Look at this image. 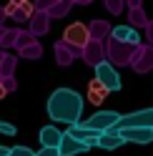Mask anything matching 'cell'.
<instances>
[{"label":"cell","instance_id":"1","mask_svg":"<svg viewBox=\"0 0 153 156\" xmlns=\"http://www.w3.org/2000/svg\"><path fill=\"white\" fill-rule=\"evenodd\" d=\"M80 113H83V98L73 88H58L48 98V116L53 121L75 126L78 119H80Z\"/></svg>","mask_w":153,"mask_h":156},{"label":"cell","instance_id":"2","mask_svg":"<svg viewBox=\"0 0 153 156\" xmlns=\"http://www.w3.org/2000/svg\"><path fill=\"white\" fill-rule=\"evenodd\" d=\"M118 121H121V113H116V111H98L80 126H85V129H90L95 133H108V131H113L118 126Z\"/></svg>","mask_w":153,"mask_h":156},{"label":"cell","instance_id":"3","mask_svg":"<svg viewBox=\"0 0 153 156\" xmlns=\"http://www.w3.org/2000/svg\"><path fill=\"white\" fill-rule=\"evenodd\" d=\"M123 129H153V108H143L136 113H121V121L113 131Z\"/></svg>","mask_w":153,"mask_h":156},{"label":"cell","instance_id":"4","mask_svg":"<svg viewBox=\"0 0 153 156\" xmlns=\"http://www.w3.org/2000/svg\"><path fill=\"white\" fill-rule=\"evenodd\" d=\"M95 81H98L108 93L110 91H121V76L116 71V66L108 63V61H103V63L95 66Z\"/></svg>","mask_w":153,"mask_h":156},{"label":"cell","instance_id":"5","mask_svg":"<svg viewBox=\"0 0 153 156\" xmlns=\"http://www.w3.org/2000/svg\"><path fill=\"white\" fill-rule=\"evenodd\" d=\"M65 43L73 45V48H85L90 43V35H88V28H85L83 23H73L68 25V30H65Z\"/></svg>","mask_w":153,"mask_h":156},{"label":"cell","instance_id":"6","mask_svg":"<svg viewBox=\"0 0 153 156\" xmlns=\"http://www.w3.org/2000/svg\"><path fill=\"white\" fill-rule=\"evenodd\" d=\"M65 136H70V139H75V141H80L83 146H88V149H93L95 146V141H98V136L100 133H95V131H90V129H85V126H80V123H75V126H70L68 131H63Z\"/></svg>","mask_w":153,"mask_h":156},{"label":"cell","instance_id":"7","mask_svg":"<svg viewBox=\"0 0 153 156\" xmlns=\"http://www.w3.org/2000/svg\"><path fill=\"white\" fill-rule=\"evenodd\" d=\"M118 133H121L123 144H141V146H146V144L153 141V129H123Z\"/></svg>","mask_w":153,"mask_h":156},{"label":"cell","instance_id":"8","mask_svg":"<svg viewBox=\"0 0 153 156\" xmlns=\"http://www.w3.org/2000/svg\"><path fill=\"white\" fill-rule=\"evenodd\" d=\"M110 38L116 43H128V45H136L138 43V33H136V28H133V25H118V28H113Z\"/></svg>","mask_w":153,"mask_h":156},{"label":"cell","instance_id":"9","mask_svg":"<svg viewBox=\"0 0 153 156\" xmlns=\"http://www.w3.org/2000/svg\"><path fill=\"white\" fill-rule=\"evenodd\" d=\"M85 151H88V146H83L80 141H75V139H70V136L63 133L60 146H58V154L60 156H78V154H85Z\"/></svg>","mask_w":153,"mask_h":156},{"label":"cell","instance_id":"10","mask_svg":"<svg viewBox=\"0 0 153 156\" xmlns=\"http://www.w3.org/2000/svg\"><path fill=\"white\" fill-rule=\"evenodd\" d=\"M63 139V131H58L55 126H43L40 129V144L43 149H58Z\"/></svg>","mask_w":153,"mask_h":156},{"label":"cell","instance_id":"11","mask_svg":"<svg viewBox=\"0 0 153 156\" xmlns=\"http://www.w3.org/2000/svg\"><path fill=\"white\" fill-rule=\"evenodd\" d=\"M95 146H100V149H106V151H116L118 146H123V139H121L118 131H108V133H100L98 136Z\"/></svg>","mask_w":153,"mask_h":156},{"label":"cell","instance_id":"12","mask_svg":"<svg viewBox=\"0 0 153 156\" xmlns=\"http://www.w3.org/2000/svg\"><path fill=\"white\" fill-rule=\"evenodd\" d=\"M83 58H85V63H90V66H98V63H103V48H100V43H98V41L88 43V45H85V53H83Z\"/></svg>","mask_w":153,"mask_h":156},{"label":"cell","instance_id":"13","mask_svg":"<svg viewBox=\"0 0 153 156\" xmlns=\"http://www.w3.org/2000/svg\"><path fill=\"white\" fill-rule=\"evenodd\" d=\"M106 96H108V91H106V88H103V86L93 78V81L88 83V101H90L93 106H100L103 101H106Z\"/></svg>","mask_w":153,"mask_h":156},{"label":"cell","instance_id":"14","mask_svg":"<svg viewBox=\"0 0 153 156\" xmlns=\"http://www.w3.org/2000/svg\"><path fill=\"white\" fill-rule=\"evenodd\" d=\"M20 43H23V55L25 58H40V45L38 43H33L30 38H20Z\"/></svg>","mask_w":153,"mask_h":156},{"label":"cell","instance_id":"15","mask_svg":"<svg viewBox=\"0 0 153 156\" xmlns=\"http://www.w3.org/2000/svg\"><path fill=\"white\" fill-rule=\"evenodd\" d=\"M88 30H90L88 35L93 38V41H98V43H100V38H106V35L110 33V30H108V25H106V23H93V25L88 28Z\"/></svg>","mask_w":153,"mask_h":156},{"label":"cell","instance_id":"16","mask_svg":"<svg viewBox=\"0 0 153 156\" xmlns=\"http://www.w3.org/2000/svg\"><path fill=\"white\" fill-rule=\"evenodd\" d=\"M8 156H35V151H33V149H28V146H13Z\"/></svg>","mask_w":153,"mask_h":156},{"label":"cell","instance_id":"17","mask_svg":"<svg viewBox=\"0 0 153 156\" xmlns=\"http://www.w3.org/2000/svg\"><path fill=\"white\" fill-rule=\"evenodd\" d=\"M0 133H5V136H15L18 133V129L13 123H5V121H0Z\"/></svg>","mask_w":153,"mask_h":156},{"label":"cell","instance_id":"18","mask_svg":"<svg viewBox=\"0 0 153 156\" xmlns=\"http://www.w3.org/2000/svg\"><path fill=\"white\" fill-rule=\"evenodd\" d=\"M35 156H60L58 149H40V151H35Z\"/></svg>","mask_w":153,"mask_h":156},{"label":"cell","instance_id":"19","mask_svg":"<svg viewBox=\"0 0 153 156\" xmlns=\"http://www.w3.org/2000/svg\"><path fill=\"white\" fill-rule=\"evenodd\" d=\"M128 15H131V23H143V15H141L138 10H136V13H128Z\"/></svg>","mask_w":153,"mask_h":156},{"label":"cell","instance_id":"20","mask_svg":"<svg viewBox=\"0 0 153 156\" xmlns=\"http://www.w3.org/2000/svg\"><path fill=\"white\" fill-rule=\"evenodd\" d=\"M3 88H5V91H15V81H10V78H5Z\"/></svg>","mask_w":153,"mask_h":156},{"label":"cell","instance_id":"21","mask_svg":"<svg viewBox=\"0 0 153 156\" xmlns=\"http://www.w3.org/2000/svg\"><path fill=\"white\" fill-rule=\"evenodd\" d=\"M10 154V149H8V146H0V156H8Z\"/></svg>","mask_w":153,"mask_h":156},{"label":"cell","instance_id":"22","mask_svg":"<svg viewBox=\"0 0 153 156\" xmlns=\"http://www.w3.org/2000/svg\"><path fill=\"white\" fill-rule=\"evenodd\" d=\"M5 96H8V91L3 88V83H0V98H5Z\"/></svg>","mask_w":153,"mask_h":156},{"label":"cell","instance_id":"23","mask_svg":"<svg viewBox=\"0 0 153 156\" xmlns=\"http://www.w3.org/2000/svg\"><path fill=\"white\" fill-rule=\"evenodd\" d=\"M148 38H151V43H153V25H148Z\"/></svg>","mask_w":153,"mask_h":156}]
</instances>
